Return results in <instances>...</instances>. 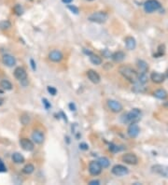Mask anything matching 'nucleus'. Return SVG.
Wrapping results in <instances>:
<instances>
[{"instance_id": "obj_4", "label": "nucleus", "mask_w": 168, "mask_h": 185, "mask_svg": "<svg viewBox=\"0 0 168 185\" xmlns=\"http://www.w3.org/2000/svg\"><path fill=\"white\" fill-rule=\"evenodd\" d=\"M161 8V4L157 0H148L144 3V10L147 13H152Z\"/></svg>"}, {"instance_id": "obj_25", "label": "nucleus", "mask_w": 168, "mask_h": 185, "mask_svg": "<svg viewBox=\"0 0 168 185\" xmlns=\"http://www.w3.org/2000/svg\"><path fill=\"white\" fill-rule=\"evenodd\" d=\"M154 96L159 99H165L167 97V93L163 89H159L154 92Z\"/></svg>"}, {"instance_id": "obj_33", "label": "nucleus", "mask_w": 168, "mask_h": 185, "mask_svg": "<svg viewBox=\"0 0 168 185\" xmlns=\"http://www.w3.org/2000/svg\"><path fill=\"white\" fill-rule=\"evenodd\" d=\"M67 8H68V10L74 13V14H78V8L76 6H74V5H68Z\"/></svg>"}, {"instance_id": "obj_8", "label": "nucleus", "mask_w": 168, "mask_h": 185, "mask_svg": "<svg viewBox=\"0 0 168 185\" xmlns=\"http://www.w3.org/2000/svg\"><path fill=\"white\" fill-rule=\"evenodd\" d=\"M20 146L22 149L26 151H32L35 148V145L32 140H30L28 138H22L20 140Z\"/></svg>"}, {"instance_id": "obj_34", "label": "nucleus", "mask_w": 168, "mask_h": 185, "mask_svg": "<svg viewBox=\"0 0 168 185\" xmlns=\"http://www.w3.org/2000/svg\"><path fill=\"white\" fill-rule=\"evenodd\" d=\"M109 151H111L112 152H117V151H121L120 149H119V147L118 146H116V145H114V144H110L109 145Z\"/></svg>"}, {"instance_id": "obj_6", "label": "nucleus", "mask_w": 168, "mask_h": 185, "mask_svg": "<svg viewBox=\"0 0 168 185\" xmlns=\"http://www.w3.org/2000/svg\"><path fill=\"white\" fill-rule=\"evenodd\" d=\"M112 173L115 176H118V177H121V176H125L129 173V170L124 165H114L112 169Z\"/></svg>"}, {"instance_id": "obj_43", "label": "nucleus", "mask_w": 168, "mask_h": 185, "mask_svg": "<svg viewBox=\"0 0 168 185\" xmlns=\"http://www.w3.org/2000/svg\"><path fill=\"white\" fill-rule=\"evenodd\" d=\"M73 1V0H62V2L65 3V4H69V3H71Z\"/></svg>"}, {"instance_id": "obj_15", "label": "nucleus", "mask_w": 168, "mask_h": 185, "mask_svg": "<svg viewBox=\"0 0 168 185\" xmlns=\"http://www.w3.org/2000/svg\"><path fill=\"white\" fill-rule=\"evenodd\" d=\"M2 62L3 64L8 66V67H12L16 65V59L14 56H12L10 54H5L2 57Z\"/></svg>"}, {"instance_id": "obj_36", "label": "nucleus", "mask_w": 168, "mask_h": 185, "mask_svg": "<svg viewBox=\"0 0 168 185\" xmlns=\"http://www.w3.org/2000/svg\"><path fill=\"white\" fill-rule=\"evenodd\" d=\"M0 172H7V168L1 159H0Z\"/></svg>"}, {"instance_id": "obj_28", "label": "nucleus", "mask_w": 168, "mask_h": 185, "mask_svg": "<svg viewBox=\"0 0 168 185\" xmlns=\"http://www.w3.org/2000/svg\"><path fill=\"white\" fill-rule=\"evenodd\" d=\"M10 27H11V24H10V21L4 20V21L0 22V29H1V30L6 31V30H8Z\"/></svg>"}, {"instance_id": "obj_23", "label": "nucleus", "mask_w": 168, "mask_h": 185, "mask_svg": "<svg viewBox=\"0 0 168 185\" xmlns=\"http://www.w3.org/2000/svg\"><path fill=\"white\" fill-rule=\"evenodd\" d=\"M0 87H1L3 90H6V91H10L12 89V84L10 80H2L1 82H0Z\"/></svg>"}, {"instance_id": "obj_39", "label": "nucleus", "mask_w": 168, "mask_h": 185, "mask_svg": "<svg viewBox=\"0 0 168 185\" xmlns=\"http://www.w3.org/2000/svg\"><path fill=\"white\" fill-rule=\"evenodd\" d=\"M42 102H43L44 105H45V108H46V109H50V108H51V104L49 103V101L47 100L46 98H43Z\"/></svg>"}, {"instance_id": "obj_14", "label": "nucleus", "mask_w": 168, "mask_h": 185, "mask_svg": "<svg viewBox=\"0 0 168 185\" xmlns=\"http://www.w3.org/2000/svg\"><path fill=\"white\" fill-rule=\"evenodd\" d=\"M87 77H88V79H89L91 82L92 83H94V84L99 83L100 80H101V78H100L99 74L97 73L96 71L92 70V69H90V70L87 71Z\"/></svg>"}, {"instance_id": "obj_13", "label": "nucleus", "mask_w": 168, "mask_h": 185, "mask_svg": "<svg viewBox=\"0 0 168 185\" xmlns=\"http://www.w3.org/2000/svg\"><path fill=\"white\" fill-rule=\"evenodd\" d=\"M32 139L36 144H42L44 142L45 137H44V134L41 132V131L36 130L32 133Z\"/></svg>"}, {"instance_id": "obj_31", "label": "nucleus", "mask_w": 168, "mask_h": 185, "mask_svg": "<svg viewBox=\"0 0 168 185\" xmlns=\"http://www.w3.org/2000/svg\"><path fill=\"white\" fill-rule=\"evenodd\" d=\"M13 11H14L16 15L21 16L24 13V8L22 7L20 4H17V5H15V7L13 8Z\"/></svg>"}, {"instance_id": "obj_27", "label": "nucleus", "mask_w": 168, "mask_h": 185, "mask_svg": "<svg viewBox=\"0 0 168 185\" xmlns=\"http://www.w3.org/2000/svg\"><path fill=\"white\" fill-rule=\"evenodd\" d=\"M149 80V77L147 75V73H144V72H140V74H138V80L137 82L142 83V84H146Z\"/></svg>"}, {"instance_id": "obj_20", "label": "nucleus", "mask_w": 168, "mask_h": 185, "mask_svg": "<svg viewBox=\"0 0 168 185\" xmlns=\"http://www.w3.org/2000/svg\"><path fill=\"white\" fill-rule=\"evenodd\" d=\"M125 46L127 48V50H130V51H133V50H135L136 47V41L135 39L133 38V37H127L125 38Z\"/></svg>"}, {"instance_id": "obj_32", "label": "nucleus", "mask_w": 168, "mask_h": 185, "mask_svg": "<svg viewBox=\"0 0 168 185\" xmlns=\"http://www.w3.org/2000/svg\"><path fill=\"white\" fill-rule=\"evenodd\" d=\"M163 54H165V45H161V46L159 47V49H158V52L154 54V57L159 58V57L162 56Z\"/></svg>"}, {"instance_id": "obj_10", "label": "nucleus", "mask_w": 168, "mask_h": 185, "mask_svg": "<svg viewBox=\"0 0 168 185\" xmlns=\"http://www.w3.org/2000/svg\"><path fill=\"white\" fill-rule=\"evenodd\" d=\"M64 55L60 51L58 50H54V51H51L50 53H49V59H50L51 62L54 63H59L63 60Z\"/></svg>"}, {"instance_id": "obj_18", "label": "nucleus", "mask_w": 168, "mask_h": 185, "mask_svg": "<svg viewBox=\"0 0 168 185\" xmlns=\"http://www.w3.org/2000/svg\"><path fill=\"white\" fill-rule=\"evenodd\" d=\"M132 91L135 94H143L147 91V87L145 86V84L135 82L134 86L132 87Z\"/></svg>"}, {"instance_id": "obj_19", "label": "nucleus", "mask_w": 168, "mask_h": 185, "mask_svg": "<svg viewBox=\"0 0 168 185\" xmlns=\"http://www.w3.org/2000/svg\"><path fill=\"white\" fill-rule=\"evenodd\" d=\"M125 53L123 52H121V51H119V52H114L113 54H111V58H112V60L114 62H116V63H121L122 62L123 60L125 59Z\"/></svg>"}, {"instance_id": "obj_1", "label": "nucleus", "mask_w": 168, "mask_h": 185, "mask_svg": "<svg viewBox=\"0 0 168 185\" xmlns=\"http://www.w3.org/2000/svg\"><path fill=\"white\" fill-rule=\"evenodd\" d=\"M120 73L122 75L123 78H125L127 80H129L132 83L137 82L138 80V73L136 72L134 68L128 66H121L120 68H119Z\"/></svg>"}, {"instance_id": "obj_12", "label": "nucleus", "mask_w": 168, "mask_h": 185, "mask_svg": "<svg viewBox=\"0 0 168 185\" xmlns=\"http://www.w3.org/2000/svg\"><path fill=\"white\" fill-rule=\"evenodd\" d=\"M14 77L19 80V82H22V80L27 79V73H26L24 68H23V67H21V66H18V67H16L14 70Z\"/></svg>"}, {"instance_id": "obj_11", "label": "nucleus", "mask_w": 168, "mask_h": 185, "mask_svg": "<svg viewBox=\"0 0 168 185\" xmlns=\"http://www.w3.org/2000/svg\"><path fill=\"white\" fill-rule=\"evenodd\" d=\"M139 132H140V129H139V126L137 124H130L129 127H128V130H127V133H128V135H129L130 138H136L139 135Z\"/></svg>"}, {"instance_id": "obj_21", "label": "nucleus", "mask_w": 168, "mask_h": 185, "mask_svg": "<svg viewBox=\"0 0 168 185\" xmlns=\"http://www.w3.org/2000/svg\"><path fill=\"white\" fill-rule=\"evenodd\" d=\"M12 160L15 164H23L24 163V157L19 152H15L12 154Z\"/></svg>"}, {"instance_id": "obj_35", "label": "nucleus", "mask_w": 168, "mask_h": 185, "mask_svg": "<svg viewBox=\"0 0 168 185\" xmlns=\"http://www.w3.org/2000/svg\"><path fill=\"white\" fill-rule=\"evenodd\" d=\"M48 92L50 93L51 96H55V94H57V90L54 88V87H52V86H48Z\"/></svg>"}, {"instance_id": "obj_16", "label": "nucleus", "mask_w": 168, "mask_h": 185, "mask_svg": "<svg viewBox=\"0 0 168 185\" xmlns=\"http://www.w3.org/2000/svg\"><path fill=\"white\" fill-rule=\"evenodd\" d=\"M150 80H151L153 82L158 83V84L162 83L165 80V76L162 73H159V72H152V73L150 74Z\"/></svg>"}, {"instance_id": "obj_26", "label": "nucleus", "mask_w": 168, "mask_h": 185, "mask_svg": "<svg viewBox=\"0 0 168 185\" xmlns=\"http://www.w3.org/2000/svg\"><path fill=\"white\" fill-rule=\"evenodd\" d=\"M98 163L100 164L101 168H108L110 165V161L108 159L107 157H101L98 160Z\"/></svg>"}, {"instance_id": "obj_41", "label": "nucleus", "mask_w": 168, "mask_h": 185, "mask_svg": "<svg viewBox=\"0 0 168 185\" xmlns=\"http://www.w3.org/2000/svg\"><path fill=\"white\" fill-rule=\"evenodd\" d=\"M30 62H31V66H32V68H33V70H36V65H35V62H34V60H33V59H31V60H30Z\"/></svg>"}, {"instance_id": "obj_44", "label": "nucleus", "mask_w": 168, "mask_h": 185, "mask_svg": "<svg viewBox=\"0 0 168 185\" xmlns=\"http://www.w3.org/2000/svg\"><path fill=\"white\" fill-rule=\"evenodd\" d=\"M3 102H4V98H2V97H0V106L2 105L3 104Z\"/></svg>"}, {"instance_id": "obj_9", "label": "nucleus", "mask_w": 168, "mask_h": 185, "mask_svg": "<svg viewBox=\"0 0 168 185\" xmlns=\"http://www.w3.org/2000/svg\"><path fill=\"white\" fill-rule=\"evenodd\" d=\"M108 108L110 109V110L115 112V113H118V112H121L122 110V105L120 103V102H118L116 100H112V99H110V100L108 101Z\"/></svg>"}, {"instance_id": "obj_29", "label": "nucleus", "mask_w": 168, "mask_h": 185, "mask_svg": "<svg viewBox=\"0 0 168 185\" xmlns=\"http://www.w3.org/2000/svg\"><path fill=\"white\" fill-rule=\"evenodd\" d=\"M34 170H35V166L32 164H28L23 168V172L26 175H30L34 172Z\"/></svg>"}, {"instance_id": "obj_46", "label": "nucleus", "mask_w": 168, "mask_h": 185, "mask_svg": "<svg viewBox=\"0 0 168 185\" xmlns=\"http://www.w3.org/2000/svg\"><path fill=\"white\" fill-rule=\"evenodd\" d=\"M88 1H94V0H88Z\"/></svg>"}, {"instance_id": "obj_30", "label": "nucleus", "mask_w": 168, "mask_h": 185, "mask_svg": "<svg viewBox=\"0 0 168 185\" xmlns=\"http://www.w3.org/2000/svg\"><path fill=\"white\" fill-rule=\"evenodd\" d=\"M20 121H21V124H23V125H28L29 123H30V116L28 114H23L21 117H20Z\"/></svg>"}, {"instance_id": "obj_17", "label": "nucleus", "mask_w": 168, "mask_h": 185, "mask_svg": "<svg viewBox=\"0 0 168 185\" xmlns=\"http://www.w3.org/2000/svg\"><path fill=\"white\" fill-rule=\"evenodd\" d=\"M152 172L156 173V174H159L161 176H163V177H167V171L165 169V168L162 165H153L152 168Z\"/></svg>"}, {"instance_id": "obj_37", "label": "nucleus", "mask_w": 168, "mask_h": 185, "mask_svg": "<svg viewBox=\"0 0 168 185\" xmlns=\"http://www.w3.org/2000/svg\"><path fill=\"white\" fill-rule=\"evenodd\" d=\"M79 149H81V150H83V151H87L88 149H89V147H88L86 143H81L79 144Z\"/></svg>"}, {"instance_id": "obj_2", "label": "nucleus", "mask_w": 168, "mask_h": 185, "mask_svg": "<svg viewBox=\"0 0 168 185\" xmlns=\"http://www.w3.org/2000/svg\"><path fill=\"white\" fill-rule=\"evenodd\" d=\"M141 110L138 109H133L131 111L127 112L121 117L123 124H136L141 119Z\"/></svg>"}, {"instance_id": "obj_24", "label": "nucleus", "mask_w": 168, "mask_h": 185, "mask_svg": "<svg viewBox=\"0 0 168 185\" xmlns=\"http://www.w3.org/2000/svg\"><path fill=\"white\" fill-rule=\"evenodd\" d=\"M137 66H138L140 72L147 73V71L149 70V65L144 60H138L137 61Z\"/></svg>"}, {"instance_id": "obj_42", "label": "nucleus", "mask_w": 168, "mask_h": 185, "mask_svg": "<svg viewBox=\"0 0 168 185\" xmlns=\"http://www.w3.org/2000/svg\"><path fill=\"white\" fill-rule=\"evenodd\" d=\"M69 108L71 109V110H76V107H75V105H74V104H72V103L69 104Z\"/></svg>"}, {"instance_id": "obj_45", "label": "nucleus", "mask_w": 168, "mask_h": 185, "mask_svg": "<svg viewBox=\"0 0 168 185\" xmlns=\"http://www.w3.org/2000/svg\"><path fill=\"white\" fill-rule=\"evenodd\" d=\"M166 77H167V78H168V69L166 70Z\"/></svg>"}, {"instance_id": "obj_38", "label": "nucleus", "mask_w": 168, "mask_h": 185, "mask_svg": "<svg viewBox=\"0 0 168 185\" xmlns=\"http://www.w3.org/2000/svg\"><path fill=\"white\" fill-rule=\"evenodd\" d=\"M102 53H103V55L106 58H110V57H111V54H110V52L108 51V50H104V51L102 52Z\"/></svg>"}, {"instance_id": "obj_5", "label": "nucleus", "mask_w": 168, "mask_h": 185, "mask_svg": "<svg viewBox=\"0 0 168 185\" xmlns=\"http://www.w3.org/2000/svg\"><path fill=\"white\" fill-rule=\"evenodd\" d=\"M89 172L92 176H98L102 172V168H101L98 161H92L89 164Z\"/></svg>"}, {"instance_id": "obj_3", "label": "nucleus", "mask_w": 168, "mask_h": 185, "mask_svg": "<svg viewBox=\"0 0 168 185\" xmlns=\"http://www.w3.org/2000/svg\"><path fill=\"white\" fill-rule=\"evenodd\" d=\"M88 19H89L90 22H96V24H104V22H106L108 19V15L107 12L98 11V12L92 13V15L89 16Z\"/></svg>"}, {"instance_id": "obj_40", "label": "nucleus", "mask_w": 168, "mask_h": 185, "mask_svg": "<svg viewBox=\"0 0 168 185\" xmlns=\"http://www.w3.org/2000/svg\"><path fill=\"white\" fill-rule=\"evenodd\" d=\"M90 185H99L100 184V182L97 179H94V180H91V182H89Z\"/></svg>"}, {"instance_id": "obj_22", "label": "nucleus", "mask_w": 168, "mask_h": 185, "mask_svg": "<svg viewBox=\"0 0 168 185\" xmlns=\"http://www.w3.org/2000/svg\"><path fill=\"white\" fill-rule=\"evenodd\" d=\"M89 56H90V61L92 64H94L95 66H99L102 64V58L100 56L94 54V53H92V54H90Z\"/></svg>"}, {"instance_id": "obj_7", "label": "nucleus", "mask_w": 168, "mask_h": 185, "mask_svg": "<svg viewBox=\"0 0 168 185\" xmlns=\"http://www.w3.org/2000/svg\"><path fill=\"white\" fill-rule=\"evenodd\" d=\"M121 160L128 165H136L138 163V158L134 153H126L121 157Z\"/></svg>"}]
</instances>
